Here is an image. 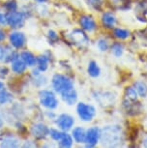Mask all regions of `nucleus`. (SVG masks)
Here are the masks:
<instances>
[{
	"instance_id": "nucleus-1",
	"label": "nucleus",
	"mask_w": 147,
	"mask_h": 148,
	"mask_svg": "<svg viewBox=\"0 0 147 148\" xmlns=\"http://www.w3.org/2000/svg\"><path fill=\"white\" fill-rule=\"evenodd\" d=\"M101 141L106 146L116 147L121 145L124 140V135L119 126H107L101 131Z\"/></svg>"
},
{
	"instance_id": "nucleus-2",
	"label": "nucleus",
	"mask_w": 147,
	"mask_h": 148,
	"mask_svg": "<svg viewBox=\"0 0 147 148\" xmlns=\"http://www.w3.org/2000/svg\"><path fill=\"white\" fill-rule=\"evenodd\" d=\"M38 100L41 107L46 110H55L59 106V100L53 90L49 89H41L38 93Z\"/></svg>"
},
{
	"instance_id": "nucleus-3",
	"label": "nucleus",
	"mask_w": 147,
	"mask_h": 148,
	"mask_svg": "<svg viewBox=\"0 0 147 148\" xmlns=\"http://www.w3.org/2000/svg\"><path fill=\"white\" fill-rule=\"evenodd\" d=\"M51 87L55 93L61 94L65 91H68L74 87V82L71 77L63 74H55L51 77Z\"/></svg>"
},
{
	"instance_id": "nucleus-4",
	"label": "nucleus",
	"mask_w": 147,
	"mask_h": 148,
	"mask_svg": "<svg viewBox=\"0 0 147 148\" xmlns=\"http://www.w3.org/2000/svg\"><path fill=\"white\" fill-rule=\"evenodd\" d=\"M7 39L10 46L18 51L26 47L28 41L26 34L21 29H12V31L8 34Z\"/></svg>"
},
{
	"instance_id": "nucleus-5",
	"label": "nucleus",
	"mask_w": 147,
	"mask_h": 148,
	"mask_svg": "<svg viewBox=\"0 0 147 148\" xmlns=\"http://www.w3.org/2000/svg\"><path fill=\"white\" fill-rule=\"evenodd\" d=\"M26 19L27 16L23 10H16L7 13L8 26L11 29H21L25 25Z\"/></svg>"
},
{
	"instance_id": "nucleus-6",
	"label": "nucleus",
	"mask_w": 147,
	"mask_h": 148,
	"mask_svg": "<svg viewBox=\"0 0 147 148\" xmlns=\"http://www.w3.org/2000/svg\"><path fill=\"white\" fill-rule=\"evenodd\" d=\"M29 133L35 140H45L49 135V128L45 123L39 121L30 125Z\"/></svg>"
},
{
	"instance_id": "nucleus-7",
	"label": "nucleus",
	"mask_w": 147,
	"mask_h": 148,
	"mask_svg": "<svg viewBox=\"0 0 147 148\" xmlns=\"http://www.w3.org/2000/svg\"><path fill=\"white\" fill-rule=\"evenodd\" d=\"M77 113L80 120L84 122H90L96 116V108L92 105L80 102L77 106Z\"/></svg>"
},
{
	"instance_id": "nucleus-8",
	"label": "nucleus",
	"mask_w": 147,
	"mask_h": 148,
	"mask_svg": "<svg viewBox=\"0 0 147 148\" xmlns=\"http://www.w3.org/2000/svg\"><path fill=\"white\" fill-rule=\"evenodd\" d=\"M21 146V141L15 134L5 132L0 136V147L5 148H16Z\"/></svg>"
},
{
	"instance_id": "nucleus-9",
	"label": "nucleus",
	"mask_w": 147,
	"mask_h": 148,
	"mask_svg": "<svg viewBox=\"0 0 147 148\" xmlns=\"http://www.w3.org/2000/svg\"><path fill=\"white\" fill-rule=\"evenodd\" d=\"M55 125L58 129L68 132L73 129L75 125V118L68 113H61L55 118Z\"/></svg>"
},
{
	"instance_id": "nucleus-10",
	"label": "nucleus",
	"mask_w": 147,
	"mask_h": 148,
	"mask_svg": "<svg viewBox=\"0 0 147 148\" xmlns=\"http://www.w3.org/2000/svg\"><path fill=\"white\" fill-rule=\"evenodd\" d=\"M94 97H95L96 101L99 103V105L102 106V107H109V106L114 104L116 100L115 94L109 91L96 92Z\"/></svg>"
},
{
	"instance_id": "nucleus-11",
	"label": "nucleus",
	"mask_w": 147,
	"mask_h": 148,
	"mask_svg": "<svg viewBox=\"0 0 147 148\" xmlns=\"http://www.w3.org/2000/svg\"><path fill=\"white\" fill-rule=\"evenodd\" d=\"M100 136H101V130L98 127H91L86 130V138H85L86 146L94 147L98 143Z\"/></svg>"
},
{
	"instance_id": "nucleus-12",
	"label": "nucleus",
	"mask_w": 147,
	"mask_h": 148,
	"mask_svg": "<svg viewBox=\"0 0 147 148\" xmlns=\"http://www.w3.org/2000/svg\"><path fill=\"white\" fill-rule=\"evenodd\" d=\"M79 24L81 28L86 32H93L97 28V22L92 16L83 15L79 18Z\"/></svg>"
},
{
	"instance_id": "nucleus-13",
	"label": "nucleus",
	"mask_w": 147,
	"mask_h": 148,
	"mask_svg": "<svg viewBox=\"0 0 147 148\" xmlns=\"http://www.w3.org/2000/svg\"><path fill=\"white\" fill-rule=\"evenodd\" d=\"M10 69L13 74L16 75V76H23L27 72L28 66L23 62L21 57H18L10 63Z\"/></svg>"
},
{
	"instance_id": "nucleus-14",
	"label": "nucleus",
	"mask_w": 147,
	"mask_h": 148,
	"mask_svg": "<svg viewBox=\"0 0 147 148\" xmlns=\"http://www.w3.org/2000/svg\"><path fill=\"white\" fill-rule=\"evenodd\" d=\"M19 57H21L23 62L28 66V68L36 67L37 56H36L32 51H28V49H21V51H19Z\"/></svg>"
},
{
	"instance_id": "nucleus-15",
	"label": "nucleus",
	"mask_w": 147,
	"mask_h": 148,
	"mask_svg": "<svg viewBox=\"0 0 147 148\" xmlns=\"http://www.w3.org/2000/svg\"><path fill=\"white\" fill-rule=\"evenodd\" d=\"M71 40L77 45H86L88 43V37L85 34V32L83 30L80 29H75L71 32L70 34Z\"/></svg>"
},
{
	"instance_id": "nucleus-16",
	"label": "nucleus",
	"mask_w": 147,
	"mask_h": 148,
	"mask_svg": "<svg viewBox=\"0 0 147 148\" xmlns=\"http://www.w3.org/2000/svg\"><path fill=\"white\" fill-rule=\"evenodd\" d=\"M60 96H61V99L63 100V102H64L65 104H67L68 106H73L76 104L77 101V93L75 88L63 92V93L60 94Z\"/></svg>"
},
{
	"instance_id": "nucleus-17",
	"label": "nucleus",
	"mask_w": 147,
	"mask_h": 148,
	"mask_svg": "<svg viewBox=\"0 0 147 148\" xmlns=\"http://www.w3.org/2000/svg\"><path fill=\"white\" fill-rule=\"evenodd\" d=\"M72 136L74 138V141L77 143H85L86 138V130H84L82 127H76L72 130Z\"/></svg>"
},
{
	"instance_id": "nucleus-18",
	"label": "nucleus",
	"mask_w": 147,
	"mask_h": 148,
	"mask_svg": "<svg viewBox=\"0 0 147 148\" xmlns=\"http://www.w3.org/2000/svg\"><path fill=\"white\" fill-rule=\"evenodd\" d=\"M14 101V96L8 89L5 87L0 90V107L12 104Z\"/></svg>"
},
{
	"instance_id": "nucleus-19",
	"label": "nucleus",
	"mask_w": 147,
	"mask_h": 148,
	"mask_svg": "<svg viewBox=\"0 0 147 148\" xmlns=\"http://www.w3.org/2000/svg\"><path fill=\"white\" fill-rule=\"evenodd\" d=\"M49 66V58L46 54H40L37 56V63L36 67L40 70L42 73H45L48 71Z\"/></svg>"
},
{
	"instance_id": "nucleus-20",
	"label": "nucleus",
	"mask_w": 147,
	"mask_h": 148,
	"mask_svg": "<svg viewBox=\"0 0 147 148\" xmlns=\"http://www.w3.org/2000/svg\"><path fill=\"white\" fill-rule=\"evenodd\" d=\"M116 22V18L112 13L106 12L102 16V23L107 28H112Z\"/></svg>"
},
{
	"instance_id": "nucleus-21",
	"label": "nucleus",
	"mask_w": 147,
	"mask_h": 148,
	"mask_svg": "<svg viewBox=\"0 0 147 148\" xmlns=\"http://www.w3.org/2000/svg\"><path fill=\"white\" fill-rule=\"evenodd\" d=\"M13 51V47L10 45H4L3 43H0V63L7 64L8 57Z\"/></svg>"
},
{
	"instance_id": "nucleus-22",
	"label": "nucleus",
	"mask_w": 147,
	"mask_h": 148,
	"mask_svg": "<svg viewBox=\"0 0 147 148\" xmlns=\"http://www.w3.org/2000/svg\"><path fill=\"white\" fill-rule=\"evenodd\" d=\"M87 73L91 77H98L101 74V69L98 63L95 61H90L87 66Z\"/></svg>"
},
{
	"instance_id": "nucleus-23",
	"label": "nucleus",
	"mask_w": 147,
	"mask_h": 148,
	"mask_svg": "<svg viewBox=\"0 0 147 148\" xmlns=\"http://www.w3.org/2000/svg\"><path fill=\"white\" fill-rule=\"evenodd\" d=\"M31 82L35 87L42 88L48 83V77H46L45 75H43V73H42V74L38 75V76H36V77H32Z\"/></svg>"
},
{
	"instance_id": "nucleus-24",
	"label": "nucleus",
	"mask_w": 147,
	"mask_h": 148,
	"mask_svg": "<svg viewBox=\"0 0 147 148\" xmlns=\"http://www.w3.org/2000/svg\"><path fill=\"white\" fill-rule=\"evenodd\" d=\"M73 143H74L73 136H72V135H70V134H68L67 132H65L63 138L58 141L59 147H63V148H70L73 146Z\"/></svg>"
},
{
	"instance_id": "nucleus-25",
	"label": "nucleus",
	"mask_w": 147,
	"mask_h": 148,
	"mask_svg": "<svg viewBox=\"0 0 147 148\" xmlns=\"http://www.w3.org/2000/svg\"><path fill=\"white\" fill-rule=\"evenodd\" d=\"M124 102H137V92L134 87H128L125 90V101Z\"/></svg>"
},
{
	"instance_id": "nucleus-26",
	"label": "nucleus",
	"mask_w": 147,
	"mask_h": 148,
	"mask_svg": "<svg viewBox=\"0 0 147 148\" xmlns=\"http://www.w3.org/2000/svg\"><path fill=\"white\" fill-rule=\"evenodd\" d=\"M64 134H65L64 131L58 129V128H51V129H49V136L52 139V140L58 142L61 138H63Z\"/></svg>"
},
{
	"instance_id": "nucleus-27",
	"label": "nucleus",
	"mask_w": 147,
	"mask_h": 148,
	"mask_svg": "<svg viewBox=\"0 0 147 148\" xmlns=\"http://www.w3.org/2000/svg\"><path fill=\"white\" fill-rule=\"evenodd\" d=\"M3 9L6 13L13 12V11L18 10V4L16 0H6L3 4Z\"/></svg>"
},
{
	"instance_id": "nucleus-28",
	"label": "nucleus",
	"mask_w": 147,
	"mask_h": 148,
	"mask_svg": "<svg viewBox=\"0 0 147 148\" xmlns=\"http://www.w3.org/2000/svg\"><path fill=\"white\" fill-rule=\"evenodd\" d=\"M135 88L137 90V94H139L141 97H145L147 95V84L143 82H137L135 83Z\"/></svg>"
},
{
	"instance_id": "nucleus-29",
	"label": "nucleus",
	"mask_w": 147,
	"mask_h": 148,
	"mask_svg": "<svg viewBox=\"0 0 147 148\" xmlns=\"http://www.w3.org/2000/svg\"><path fill=\"white\" fill-rule=\"evenodd\" d=\"M114 36L116 38L121 39V40H125V39H127L130 36V32L128 30L116 28V29H114Z\"/></svg>"
},
{
	"instance_id": "nucleus-30",
	"label": "nucleus",
	"mask_w": 147,
	"mask_h": 148,
	"mask_svg": "<svg viewBox=\"0 0 147 148\" xmlns=\"http://www.w3.org/2000/svg\"><path fill=\"white\" fill-rule=\"evenodd\" d=\"M11 69L5 63H0V79H5L10 75Z\"/></svg>"
},
{
	"instance_id": "nucleus-31",
	"label": "nucleus",
	"mask_w": 147,
	"mask_h": 148,
	"mask_svg": "<svg viewBox=\"0 0 147 148\" xmlns=\"http://www.w3.org/2000/svg\"><path fill=\"white\" fill-rule=\"evenodd\" d=\"M111 51H112V53L114 54L116 57H119V56H121L122 53H123L124 47L120 43H115L111 47Z\"/></svg>"
},
{
	"instance_id": "nucleus-32",
	"label": "nucleus",
	"mask_w": 147,
	"mask_h": 148,
	"mask_svg": "<svg viewBox=\"0 0 147 148\" xmlns=\"http://www.w3.org/2000/svg\"><path fill=\"white\" fill-rule=\"evenodd\" d=\"M87 1L88 4L96 10H100L104 4V0H87Z\"/></svg>"
},
{
	"instance_id": "nucleus-33",
	"label": "nucleus",
	"mask_w": 147,
	"mask_h": 148,
	"mask_svg": "<svg viewBox=\"0 0 147 148\" xmlns=\"http://www.w3.org/2000/svg\"><path fill=\"white\" fill-rule=\"evenodd\" d=\"M8 26V21H7V13L0 11V27H5Z\"/></svg>"
},
{
	"instance_id": "nucleus-34",
	"label": "nucleus",
	"mask_w": 147,
	"mask_h": 148,
	"mask_svg": "<svg viewBox=\"0 0 147 148\" xmlns=\"http://www.w3.org/2000/svg\"><path fill=\"white\" fill-rule=\"evenodd\" d=\"M97 45H98V47L101 51H107V49H109V43H107V41L105 40V39H100Z\"/></svg>"
},
{
	"instance_id": "nucleus-35",
	"label": "nucleus",
	"mask_w": 147,
	"mask_h": 148,
	"mask_svg": "<svg viewBox=\"0 0 147 148\" xmlns=\"http://www.w3.org/2000/svg\"><path fill=\"white\" fill-rule=\"evenodd\" d=\"M48 38L51 42L54 43V42H56L58 40V34L54 31V30L51 29L48 31Z\"/></svg>"
},
{
	"instance_id": "nucleus-36",
	"label": "nucleus",
	"mask_w": 147,
	"mask_h": 148,
	"mask_svg": "<svg viewBox=\"0 0 147 148\" xmlns=\"http://www.w3.org/2000/svg\"><path fill=\"white\" fill-rule=\"evenodd\" d=\"M8 37L6 31L4 30L3 27H0V43H3Z\"/></svg>"
},
{
	"instance_id": "nucleus-37",
	"label": "nucleus",
	"mask_w": 147,
	"mask_h": 148,
	"mask_svg": "<svg viewBox=\"0 0 147 148\" xmlns=\"http://www.w3.org/2000/svg\"><path fill=\"white\" fill-rule=\"evenodd\" d=\"M45 114H46V116L48 117V118H51V119H55L57 117L56 114L54 113L53 110H46Z\"/></svg>"
},
{
	"instance_id": "nucleus-38",
	"label": "nucleus",
	"mask_w": 147,
	"mask_h": 148,
	"mask_svg": "<svg viewBox=\"0 0 147 148\" xmlns=\"http://www.w3.org/2000/svg\"><path fill=\"white\" fill-rule=\"evenodd\" d=\"M112 1V3L116 5L118 8H121L123 5L126 4V2H127V0H111Z\"/></svg>"
},
{
	"instance_id": "nucleus-39",
	"label": "nucleus",
	"mask_w": 147,
	"mask_h": 148,
	"mask_svg": "<svg viewBox=\"0 0 147 148\" xmlns=\"http://www.w3.org/2000/svg\"><path fill=\"white\" fill-rule=\"evenodd\" d=\"M5 126V117L0 111V130H2Z\"/></svg>"
},
{
	"instance_id": "nucleus-40",
	"label": "nucleus",
	"mask_w": 147,
	"mask_h": 148,
	"mask_svg": "<svg viewBox=\"0 0 147 148\" xmlns=\"http://www.w3.org/2000/svg\"><path fill=\"white\" fill-rule=\"evenodd\" d=\"M6 87V85H5V82H4V80L2 79H0V90L1 89H3Z\"/></svg>"
},
{
	"instance_id": "nucleus-41",
	"label": "nucleus",
	"mask_w": 147,
	"mask_h": 148,
	"mask_svg": "<svg viewBox=\"0 0 147 148\" xmlns=\"http://www.w3.org/2000/svg\"><path fill=\"white\" fill-rule=\"evenodd\" d=\"M33 1H35L36 3H38V4H44V3H46L49 0H33Z\"/></svg>"
},
{
	"instance_id": "nucleus-42",
	"label": "nucleus",
	"mask_w": 147,
	"mask_h": 148,
	"mask_svg": "<svg viewBox=\"0 0 147 148\" xmlns=\"http://www.w3.org/2000/svg\"><path fill=\"white\" fill-rule=\"evenodd\" d=\"M143 145H144L145 147H147V138L143 140Z\"/></svg>"
}]
</instances>
